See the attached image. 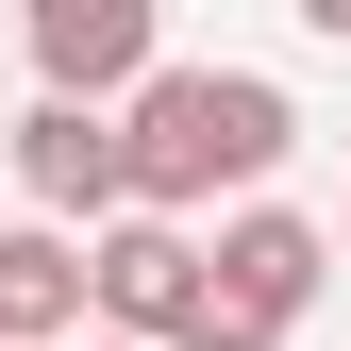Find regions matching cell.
<instances>
[{"label": "cell", "instance_id": "cell-1", "mask_svg": "<svg viewBox=\"0 0 351 351\" xmlns=\"http://www.w3.org/2000/svg\"><path fill=\"white\" fill-rule=\"evenodd\" d=\"M285 151H301V117H285L268 67H151L134 117H117V217H167L184 234V201L268 184Z\"/></svg>", "mask_w": 351, "mask_h": 351}, {"label": "cell", "instance_id": "cell-2", "mask_svg": "<svg viewBox=\"0 0 351 351\" xmlns=\"http://www.w3.org/2000/svg\"><path fill=\"white\" fill-rule=\"evenodd\" d=\"M318 268H335V234H318V217L251 201L234 234L201 251V318H184V351H285V335H301V301H318Z\"/></svg>", "mask_w": 351, "mask_h": 351}, {"label": "cell", "instance_id": "cell-3", "mask_svg": "<svg viewBox=\"0 0 351 351\" xmlns=\"http://www.w3.org/2000/svg\"><path fill=\"white\" fill-rule=\"evenodd\" d=\"M84 318H117V351H184V318H201V251L167 234V217H117V234L84 251Z\"/></svg>", "mask_w": 351, "mask_h": 351}, {"label": "cell", "instance_id": "cell-4", "mask_svg": "<svg viewBox=\"0 0 351 351\" xmlns=\"http://www.w3.org/2000/svg\"><path fill=\"white\" fill-rule=\"evenodd\" d=\"M17 34H34V67H51V101H84V117L151 84V0H34Z\"/></svg>", "mask_w": 351, "mask_h": 351}, {"label": "cell", "instance_id": "cell-5", "mask_svg": "<svg viewBox=\"0 0 351 351\" xmlns=\"http://www.w3.org/2000/svg\"><path fill=\"white\" fill-rule=\"evenodd\" d=\"M17 184H34V217H117V117H84V101H34L17 117Z\"/></svg>", "mask_w": 351, "mask_h": 351}, {"label": "cell", "instance_id": "cell-6", "mask_svg": "<svg viewBox=\"0 0 351 351\" xmlns=\"http://www.w3.org/2000/svg\"><path fill=\"white\" fill-rule=\"evenodd\" d=\"M0 351H84V234L51 217L0 234Z\"/></svg>", "mask_w": 351, "mask_h": 351}, {"label": "cell", "instance_id": "cell-7", "mask_svg": "<svg viewBox=\"0 0 351 351\" xmlns=\"http://www.w3.org/2000/svg\"><path fill=\"white\" fill-rule=\"evenodd\" d=\"M101 351H117V335H101Z\"/></svg>", "mask_w": 351, "mask_h": 351}]
</instances>
